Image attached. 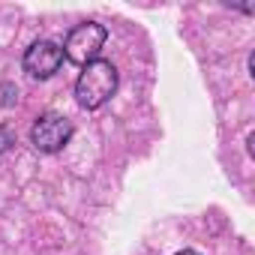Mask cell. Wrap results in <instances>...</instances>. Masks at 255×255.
<instances>
[{"label": "cell", "mask_w": 255, "mask_h": 255, "mask_svg": "<svg viewBox=\"0 0 255 255\" xmlns=\"http://www.w3.org/2000/svg\"><path fill=\"white\" fill-rule=\"evenodd\" d=\"M117 90V69L111 60H93L81 69L75 81V102L87 111L105 105Z\"/></svg>", "instance_id": "cell-1"}, {"label": "cell", "mask_w": 255, "mask_h": 255, "mask_svg": "<svg viewBox=\"0 0 255 255\" xmlns=\"http://www.w3.org/2000/svg\"><path fill=\"white\" fill-rule=\"evenodd\" d=\"M105 39H108V30L102 24L84 21V24H78V27L69 30V36L63 42V57L72 60V63H78V66H87V63L96 60V54L102 51Z\"/></svg>", "instance_id": "cell-2"}, {"label": "cell", "mask_w": 255, "mask_h": 255, "mask_svg": "<svg viewBox=\"0 0 255 255\" xmlns=\"http://www.w3.org/2000/svg\"><path fill=\"white\" fill-rule=\"evenodd\" d=\"M72 138V120L63 117V114H42L33 129H30V144L39 150V153H60Z\"/></svg>", "instance_id": "cell-3"}, {"label": "cell", "mask_w": 255, "mask_h": 255, "mask_svg": "<svg viewBox=\"0 0 255 255\" xmlns=\"http://www.w3.org/2000/svg\"><path fill=\"white\" fill-rule=\"evenodd\" d=\"M21 63H24V72L27 75L45 81V78H51L63 66V48L57 42H51V39H39V42H33L24 51V60Z\"/></svg>", "instance_id": "cell-4"}, {"label": "cell", "mask_w": 255, "mask_h": 255, "mask_svg": "<svg viewBox=\"0 0 255 255\" xmlns=\"http://www.w3.org/2000/svg\"><path fill=\"white\" fill-rule=\"evenodd\" d=\"M12 144H15V132L9 129L6 123H0V153H6Z\"/></svg>", "instance_id": "cell-5"}, {"label": "cell", "mask_w": 255, "mask_h": 255, "mask_svg": "<svg viewBox=\"0 0 255 255\" xmlns=\"http://www.w3.org/2000/svg\"><path fill=\"white\" fill-rule=\"evenodd\" d=\"M177 255H201V252H195V249H183V252H177Z\"/></svg>", "instance_id": "cell-6"}]
</instances>
